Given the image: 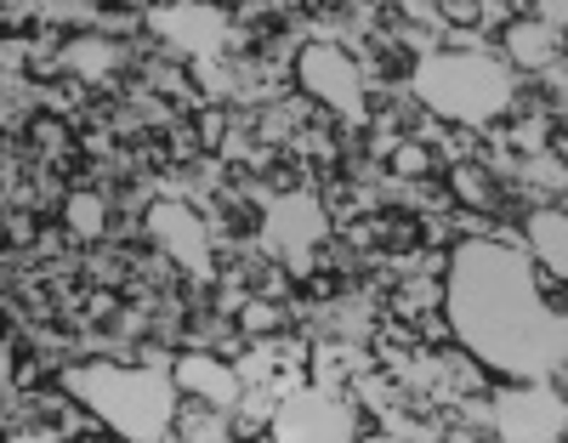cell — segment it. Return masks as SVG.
<instances>
[{
    "label": "cell",
    "instance_id": "1",
    "mask_svg": "<svg viewBox=\"0 0 568 443\" xmlns=\"http://www.w3.org/2000/svg\"><path fill=\"white\" fill-rule=\"evenodd\" d=\"M444 319L455 348L471 353L495 381H568V313L546 308L540 268L524 256V244H449Z\"/></svg>",
    "mask_w": 568,
    "mask_h": 443
},
{
    "label": "cell",
    "instance_id": "2",
    "mask_svg": "<svg viewBox=\"0 0 568 443\" xmlns=\"http://www.w3.org/2000/svg\"><path fill=\"white\" fill-rule=\"evenodd\" d=\"M58 386L74 404L103 421L114 443H171L176 432V381L171 370L149 364H114V359H74L58 370Z\"/></svg>",
    "mask_w": 568,
    "mask_h": 443
},
{
    "label": "cell",
    "instance_id": "3",
    "mask_svg": "<svg viewBox=\"0 0 568 443\" xmlns=\"http://www.w3.org/2000/svg\"><path fill=\"white\" fill-rule=\"evenodd\" d=\"M517 91H524V80L495 52H426L404 74V97L420 114H433L438 125H455V131H478V137L511 114Z\"/></svg>",
    "mask_w": 568,
    "mask_h": 443
},
{
    "label": "cell",
    "instance_id": "4",
    "mask_svg": "<svg viewBox=\"0 0 568 443\" xmlns=\"http://www.w3.org/2000/svg\"><path fill=\"white\" fill-rule=\"evenodd\" d=\"M291 91L307 97V103L336 120V131L358 137L369 125V80H364V58L347 52L336 40H307L291 58Z\"/></svg>",
    "mask_w": 568,
    "mask_h": 443
},
{
    "label": "cell",
    "instance_id": "5",
    "mask_svg": "<svg viewBox=\"0 0 568 443\" xmlns=\"http://www.w3.org/2000/svg\"><path fill=\"white\" fill-rule=\"evenodd\" d=\"M336 239L329 228V211L313 188H291V193H273L256 217V251L267 262H278L291 279H313L318 273V251Z\"/></svg>",
    "mask_w": 568,
    "mask_h": 443
},
{
    "label": "cell",
    "instance_id": "6",
    "mask_svg": "<svg viewBox=\"0 0 568 443\" xmlns=\"http://www.w3.org/2000/svg\"><path fill=\"white\" fill-rule=\"evenodd\" d=\"M142 244H149L154 256H165L182 284H200V290L216 284V268L222 262H216L211 222L187 200H154L149 211H142Z\"/></svg>",
    "mask_w": 568,
    "mask_h": 443
},
{
    "label": "cell",
    "instance_id": "7",
    "mask_svg": "<svg viewBox=\"0 0 568 443\" xmlns=\"http://www.w3.org/2000/svg\"><path fill=\"white\" fill-rule=\"evenodd\" d=\"M489 437L495 443H562L568 437V404L551 381H495L484 392Z\"/></svg>",
    "mask_w": 568,
    "mask_h": 443
},
{
    "label": "cell",
    "instance_id": "8",
    "mask_svg": "<svg viewBox=\"0 0 568 443\" xmlns=\"http://www.w3.org/2000/svg\"><path fill=\"white\" fill-rule=\"evenodd\" d=\"M227 12L200 7V0H176V7H149V46L176 63H211L227 58Z\"/></svg>",
    "mask_w": 568,
    "mask_h": 443
},
{
    "label": "cell",
    "instance_id": "9",
    "mask_svg": "<svg viewBox=\"0 0 568 443\" xmlns=\"http://www.w3.org/2000/svg\"><path fill=\"white\" fill-rule=\"evenodd\" d=\"M364 426V415L347 404V399H329L318 386H296L291 399H278L273 410V443H353Z\"/></svg>",
    "mask_w": 568,
    "mask_h": 443
},
{
    "label": "cell",
    "instance_id": "10",
    "mask_svg": "<svg viewBox=\"0 0 568 443\" xmlns=\"http://www.w3.org/2000/svg\"><path fill=\"white\" fill-rule=\"evenodd\" d=\"M171 381H176L182 404H200V410H216V415H227L233 404H240V392H245L240 375H233V364L216 359V353H176Z\"/></svg>",
    "mask_w": 568,
    "mask_h": 443
},
{
    "label": "cell",
    "instance_id": "11",
    "mask_svg": "<svg viewBox=\"0 0 568 443\" xmlns=\"http://www.w3.org/2000/svg\"><path fill=\"white\" fill-rule=\"evenodd\" d=\"M517 244L546 279H568V211L562 205H535L517 217Z\"/></svg>",
    "mask_w": 568,
    "mask_h": 443
},
{
    "label": "cell",
    "instance_id": "12",
    "mask_svg": "<svg viewBox=\"0 0 568 443\" xmlns=\"http://www.w3.org/2000/svg\"><path fill=\"white\" fill-rule=\"evenodd\" d=\"M375 370V353L358 341H313L307 348V386L329 392V399H347L353 381Z\"/></svg>",
    "mask_w": 568,
    "mask_h": 443
},
{
    "label": "cell",
    "instance_id": "13",
    "mask_svg": "<svg viewBox=\"0 0 568 443\" xmlns=\"http://www.w3.org/2000/svg\"><path fill=\"white\" fill-rule=\"evenodd\" d=\"M495 58H500L517 80H535L546 63H557V58H562V40H551L529 12H517V18L495 34Z\"/></svg>",
    "mask_w": 568,
    "mask_h": 443
},
{
    "label": "cell",
    "instance_id": "14",
    "mask_svg": "<svg viewBox=\"0 0 568 443\" xmlns=\"http://www.w3.org/2000/svg\"><path fill=\"white\" fill-rule=\"evenodd\" d=\"M58 228L74 239V251H91V244H109V228H114V205L103 188H85L74 182L58 205Z\"/></svg>",
    "mask_w": 568,
    "mask_h": 443
},
{
    "label": "cell",
    "instance_id": "15",
    "mask_svg": "<svg viewBox=\"0 0 568 443\" xmlns=\"http://www.w3.org/2000/svg\"><path fill=\"white\" fill-rule=\"evenodd\" d=\"M444 193H449V211H471V217H500L506 211V182L495 171H484L478 160L449 165L444 171Z\"/></svg>",
    "mask_w": 568,
    "mask_h": 443
},
{
    "label": "cell",
    "instance_id": "16",
    "mask_svg": "<svg viewBox=\"0 0 568 443\" xmlns=\"http://www.w3.org/2000/svg\"><path fill=\"white\" fill-rule=\"evenodd\" d=\"M382 171H387V182H398V188H420V182H438V177H444L438 154H433L426 142H415V137H398V142H393V154L382 160Z\"/></svg>",
    "mask_w": 568,
    "mask_h": 443
},
{
    "label": "cell",
    "instance_id": "17",
    "mask_svg": "<svg viewBox=\"0 0 568 443\" xmlns=\"http://www.w3.org/2000/svg\"><path fill=\"white\" fill-rule=\"evenodd\" d=\"M233 330L245 341H273L291 330V302H267V295H245L240 313H233Z\"/></svg>",
    "mask_w": 568,
    "mask_h": 443
},
{
    "label": "cell",
    "instance_id": "18",
    "mask_svg": "<svg viewBox=\"0 0 568 443\" xmlns=\"http://www.w3.org/2000/svg\"><path fill=\"white\" fill-rule=\"evenodd\" d=\"M517 12H524L517 0H478V34H484V40H495V34H500Z\"/></svg>",
    "mask_w": 568,
    "mask_h": 443
},
{
    "label": "cell",
    "instance_id": "19",
    "mask_svg": "<svg viewBox=\"0 0 568 443\" xmlns=\"http://www.w3.org/2000/svg\"><path fill=\"white\" fill-rule=\"evenodd\" d=\"M524 12H529L551 40H562V34H568V7H562V0H535V7H524Z\"/></svg>",
    "mask_w": 568,
    "mask_h": 443
},
{
    "label": "cell",
    "instance_id": "20",
    "mask_svg": "<svg viewBox=\"0 0 568 443\" xmlns=\"http://www.w3.org/2000/svg\"><path fill=\"white\" fill-rule=\"evenodd\" d=\"M7 443H63V437H52L45 426H34V432H18V437H7Z\"/></svg>",
    "mask_w": 568,
    "mask_h": 443
}]
</instances>
